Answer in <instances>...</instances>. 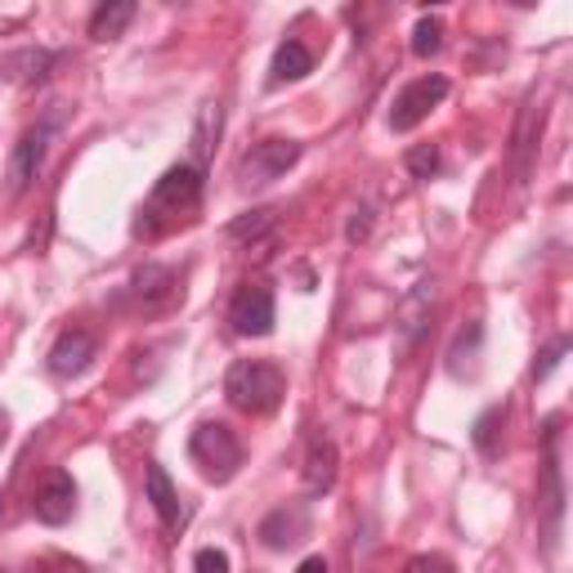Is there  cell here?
I'll return each instance as SVG.
<instances>
[{"label": "cell", "mask_w": 573, "mask_h": 573, "mask_svg": "<svg viewBox=\"0 0 573 573\" xmlns=\"http://www.w3.org/2000/svg\"><path fill=\"white\" fill-rule=\"evenodd\" d=\"M225 394L238 412H251V417H269L278 412L282 394H286V372L269 358H238L225 377Z\"/></svg>", "instance_id": "obj_1"}, {"label": "cell", "mask_w": 573, "mask_h": 573, "mask_svg": "<svg viewBox=\"0 0 573 573\" xmlns=\"http://www.w3.org/2000/svg\"><path fill=\"white\" fill-rule=\"evenodd\" d=\"M188 453H193V462L202 466V475L210 484H229L242 471V444H238V435L225 421H202L193 430V440H188Z\"/></svg>", "instance_id": "obj_2"}, {"label": "cell", "mask_w": 573, "mask_h": 573, "mask_svg": "<svg viewBox=\"0 0 573 573\" xmlns=\"http://www.w3.org/2000/svg\"><path fill=\"white\" fill-rule=\"evenodd\" d=\"M296 162H301V143L296 139H260L238 162V188L242 193H260L273 180H282Z\"/></svg>", "instance_id": "obj_3"}, {"label": "cell", "mask_w": 573, "mask_h": 573, "mask_svg": "<svg viewBox=\"0 0 573 573\" xmlns=\"http://www.w3.org/2000/svg\"><path fill=\"white\" fill-rule=\"evenodd\" d=\"M435 305H440V282H435V278H421V282H412L408 292H403V301H399V310H394V354H399V358L412 354L417 340L430 332Z\"/></svg>", "instance_id": "obj_4"}, {"label": "cell", "mask_w": 573, "mask_h": 573, "mask_svg": "<svg viewBox=\"0 0 573 573\" xmlns=\"http://www.w3.org/2000/svg\"><path fill=\"white\" fill-rule=\"evenodd\" d=\"M547 457H542V475H538V525H542V542L547 555L555 551L560 538V520H564V475L555 462V421H547Z\"/></svg>", "instance_id": "obj_5"}, {"label": "cell", "mask_w": 573, "mask_h": 573, "mask_svg": "<svg viewBox=\"0 0 573 573\" xmlns=\"http://www.w3.org/2000/svg\"><path fill=\"white\" fill-rule=\"evenodd\" d=\"M444 99H448V77H440V72H430V77H417L412 86H403V90L394 95L390 130H394V134L417 130V126H421L430 112H435Z\"/></svg>", "instance_id": "obj_6"}, {"label": "cell", "mask_w": 573, "mask_h": 573, "mask_svg": "<svg viewBox=\"0 0 573 573\" xmlns=\"http://www.w3.org/2000/svg\"><path fill=\"white\" fill-rule=\"evenodd\" d=\"M197 197H202V171H197L193 162H180V166H171V171L153 184L149 206H139V220H153L158 210H171V215L193 210Z\"/></svg>", "instance_id": "obj_7"}, {"label": "cell", "mask_w": 573, "mask_h": 573, "mask_svg": "<svg viewBox=\"0 0 573 573\" xmlns=\"http://www.w3.org/2000/svg\"><path fill=\"white\" fill-rule=\"evenodd\" d=\"M32 511H36L41 525H54V529L67 525L72 516H77V479H72L63 466L45 471V479L32 493Z\"/></svg>", "instance_id": "obj_8"}, {"label": "cell", "mask_w": 573, "mask_h": 573, "mask_svg": "<svg viewBox=\"0 0 573 573\" xmlns=\"http://www.w3.org/2000/svg\"><path fill=\"white\" fill-rule=\"evenodd\" d=\"M273 318H278V310H273V292L264 282H247L229 305V323L238 336H269Z\"/></svg>", "instance_id": "obj_9"}, {"label": "cell", "mask_w": 573, "mask_h": 573, "mask_svg": "<svg viewBox=\"0 0 573 573\" xmlns=\"http://www.w3.org/2000/svg\"><path fill=\"white\" fill-rule=\"evenodd\" d=\"M260 542L269 547V551H286V547H296L305 533H310V507L305 501H286V507H278V511H269L264 520H260Z\"/></svg>", "instance_id": "obj_10"}, {"label": "cell", "mask_w": 573, "mask_h": 573, "mask_svg": "<svg viewBox=\"0 0 573 573\" xmlns=\"http://www.w3.org/2000/svg\"><path fill=\"white\" fill-rule=\"evenodd\" d=\"M95 336L86 327H67L58 332V340L50 345V372L54 377H82L95 364Z\"/></svg>", "instance_id": "obj_11"}, {"label": "cell", "mask_w": 573, "mask_h": 573, "mask_svg": "<svg viewBox=\"0 0 573 573\" xmlns=\"http://www.w3.org/2000/svg\"><path fill=\"white\" fill-rule=\"evenodd\" d=\"M130 296L143 305V310H166L180 301V286H175V269L171 264H143L130 273Z\"/></svg>", "instance_id": "obj_12"}, {"label": "cell", "mask_w": 573, "mask_h": 573, "mask_svg": "<svg viewBox=\"0 0 573 573\" xmlns=\"http://www.w3.org/2000/svg\"><path fill=\"white\" fill-rule=\"evenodd\" d=\"M45 143H50V126H32L19 134L14 153H10V197H19L36 180V171L45 162Z\"/></svg>", "instance_id": "obj_13"}, {"label": "cell", "mask_w": 573, "mask_h": 573, "mask_svg": "<svg viewBox=\"0 0 573 573\" xmlns=\"http://www.w3.org/2000/svg\"><path fill=\"white\" fill-rule=\"evenodd\" d=\"M336 471H340V453H336V444H332V435H318L310 440V448H305V466H301V479H305V493H332V484H336Z\"/></svg>", "instance_id": "obj_14"}, {"label": "cell", "mask_w": 573, "mask_h": 573, "mask_svg": "<svg viewBox=\"0 0 573 573\" xmlns=\"http://www.w3.org/2000/svg\"><path fill=\"white\" fill-rule=\"evenodd\" d=\"M143 488H149V501H153V511L162 516V525H166V529H180V525H184L180 488L171 484V475H166L162 462H149V471H143Z\"/></svg>", "instance_id": "obj_15"}, {"label": "cell", "mask_w": 573, "mask_h": 573, "mask_svg": "<svg viewBox=\"0 0 573 573\" xmlns=\"http://www.w3.org/2000/svg\"><path fill=\"white\" fill-rule=\"evenodd\" d=\"M310 72H314V54H310L305 41H282V45L273 50V63H269V82H273V86L301 82V77H310Z\"/></svg>", "instance_id": "obj_16"}, {"label": "cell", "mask_w": 573, "mask_h": 573, "mask_svg": "<svg viewBox=\"0 0 573 573\" xmlns=\"http://www.w3.org/2000/svg\"><path fill=\"white\" fill-rule=\"evenodd\" d=\"M50 67H54V54H50V50H36V45L14 50L6 63H0V72H6L10 82H19V86H36V82H45V77H50Z\"/></svg>", "instance_id": "obj_17"}, {"label": "cell", "mask_w": 573, "mask_h": 573, "mask_svg": "<svg viewBox=\"0 0 573 573\" xmlns=\"http://www.w3.org/2000/svg\"><path fill=\"white\" fill-rule=\"evenodd\" d=\"M220 130H225V108H220V104H202V112H197V121H193V166H197V171H202L206 158L215 153Z\"/></svg>", "instance_id": "obj_18"}, {"label": "cell", "mask_w": 573, "mask_h": 573, "mask_svg": "<svg viewBox=\"0 0 573 573\" xmlns=\"http://www.w3.org/2000/svg\"><path fill=\"white\" fill-rule=\"evenodd\" d=\"M134 19V0H108L90 14V36L95 41H117Z\"/></svg>", "instance_id": "obj_19"}, {"label": "cell", "mask_w": 573, "mask_h": 573, "mask_svg": "<svg viewBox=\"0 0 573 573\" xmlns=\"http://www.w3.org/2000/svg\"><path fill=\"white\" fill-rule=\"evenodd\" d=\"M501 430H507V408H501V403H497V408H488V412L475 421V435H471V440H475V448H479L484 457H493V453L501 448V444H497Z\"/></svg>", "instance_id": "obj_20"}, {"label": "cell", "mask_w": 573, "mask_h": 573, "mask_svg": "<svg viewBox=\"0 0 573 573\" xmlns=\"http://www.w3.org/2000/svg\"><path fill=\"white\" fill-rule=\"evenodd\" d=\"M440 45H444V19L440 14H421L417 28H412V54L430 58V54H440Z\"/></svg>", "instance_id": "obj_21"}, {"label": "cell", "mask_w": 573, "mask_h": 573, "mask_svg": "<svg viewBox=\"0 0 573 573\" xmlns=\"http://www.w3.org/2000/svg\"><path fill=\"white\" fill-rule=\"evenodd\" d=\"M479 340H484V327H479V323H466V327L457 332V340H453V349H448V372H453V377H466V358L479 354Z\"/></svg>", "instance_id": "obj_22"}, {"label": "cell", "mask_w": 573, "mask_h": 573, "mask_svg": "<svg viewBox=\"0 0 573 573\" xmlns=\"http://www.w3.org/2000/svg\"><path fill=\"white\" fill-rule=\"evenodd\" d=\"M273 220H278V210H269V206L247 210L242 220H234V225H229V238H238V242H247V238H251V242H256L260 234H269V229H273Z\"/></svg>", "instance_id": "obj_23"}, {"label": "cell", "mask_w": 573, "mask_h": 573, "mask_svg": "<svg viewBox=\"0 0 573 573\" xmlns=\"http://www.w3.org/2000/svg\"><path fill=\"white\" fill-rule=\"evenodd\" d=\"M408 171L412 180H430V175H440V143H417V149H408Z\"/></svg>", "instance_id": "obj_24"}, {"label": "cell", "mask_w": 573, "mask_h": 573, "mask_svg": "<svg viewBox=\"0 0 573 573\" xmlns=\"http://www.w3.org/2000/svg\"><path fill=\"white\" fill-rule=\"evenodd\" d=\"M564 354H569V336H555V340L538 354V364H533V381H547V377L560 368V358H564Z\"/></svg>", "instance_id": "obj_25"}, {"label": "cell", "mask_w": 573, "mask_h": 573, "mask_svg": "<svg viewBox=\"0 0 573 573\" xmlns=\"http://www.w3.org/2000/svg\"><path fill=\"white\" fill-rule=\"evenodd\" d=\"M345 238H349V242H368V238H372V206H368V202H358V206L349 210Z\"/></svg>", "instance_id": "obj_26"}, {"label": "cell", "mask_w": 573, "mask_h": 573, "mask_svg": "<svg viewBox=\"0 0 573 573\" xmlns=\"http://www.w3.org/2000/svg\"><path fill=\"white\" fill-rule=\"evenodd\" d=\"M193 573H229V555L220 547H202L193 555Z\"/></svg>", "instance_id": "obj_27"}, {"label": "cell", "mask_w": 573, "mask_h": 573, "mask_svg": "<svg viewBox=\"0 0 573 573\" xmlns=\"http://www.w3.org/2000/svg\"><path fill=\"white\" fill-rule=\"evenodd\" d=\"M408 573H453V564H448L444 555H417V560L408 564Z\"/></svg>", "instance_id": "obj_28"}, {"label": "cell", "mask_w": 573, "mask_h": 573, "mask_svg": "<svg viewBox=\"0 0 573 573\" xmlns=\"http://www.w3.org/2000/svg\"><path fill=\"white\" fill-rule=\"evenodd\" d=\"M45 573H90L82 560H67V555H50L45 560Z\"/></svg>", "instance_id": "obj_29"}, {"label": "cell", "mask_w": 573, "mask_h": 573, "mask_svg": "<svg viewBox=\"0 0 573 573\" xmlns=\"http://www.w3.org/2000/svg\"><path fill=\"white\" fill-rule=\"evenodd\" d=\"M296 573H327V560H323V555H310V560H301Z\"/></svg>", "instance_id": "obj_30"}, {"label": "cell", "mask_w": 573, "mask_h": 573, "mask_svg": "<svg viewBox=\"0 0 573 573\" xmlns=\"http://www.w3.org/2000/svg\"><path fill=\"white\" fill-rule=\"evenodd\" d=\"M6 440H10V412L0 408V448H6Z\"/></svg>", "instance_id": "obj_31"}, {"label": "cell", "mask_w": 573, "mask_h": 573, "mask_svg": "<svg viewBox=\"0 0 573 573\" xmlns=\"http://www.w3.org/2000/svg\"><path fill=\"white\" fill-rule=\"evenodd\" d=\"M0 516H6V507H0Z\"/></svg>", "instance_id": "obj_32"}]
</instances>
